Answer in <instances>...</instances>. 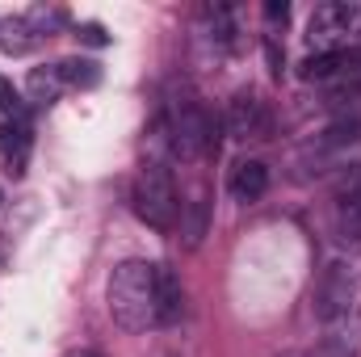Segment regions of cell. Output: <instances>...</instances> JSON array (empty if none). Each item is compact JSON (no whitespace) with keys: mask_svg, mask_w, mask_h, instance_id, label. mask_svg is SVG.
<instances>
[{"mask_svg":"<svg viewBox=\"0 0 361 357\" xmlns=\"http://www.w3.org/2000/svg\"><path fill=\"white\" fill-rule=\"evenodd\" d=\"M227 131L235 139H269L273 118H269V109H265V101L252 97V92H240L231 101V109H227Z\"/></svg>","mask_w":361,"mask_h":357,"instance_id":"cell-6","label":"cell"},{"mask_svg":"<svg viewBox=\"0 0 361 357\" xmlns=\"http://www.w3.org/2000/svg\"><path fill=\"white\" fill-rule=\"evenodd\" d=\"M307 38L315 55H345L361 51V0H328L311 13Z\"/></svg>","mask_w":361,"mask_h":357,"instance_id":"cell-2","label":"cell"},{"mask_svg":"<svg viewBox=\"0 0 361 357\" xmlns=\"http://www.w3.org/2000/svg\"><path fill=\"white\" fill-rule=\"evenodd\" d=\"M59 85H63V76H59V68H34L30 72V101H38V105H51L55 97H59Z\"/></svg>","mask_w":361,"mask_h":357,"instance_id":"cell-11","label":"cell"},{"mask_svg":"<svg viewBox=\"0 0 361 357\" xmlns=\"http://www.w3.org/2000/svg\"><path fill=\"white\" fill-rule=\"evenodd\" d=\"M0 152L8 156V173H21V164H25V152H30V126L21 122V118H13V122H4L0 126Z\"/></svg>","mask_w":361,"mask_h":357,"instance_id":"cell-8","label":"cell"},{"mask_svg":"<svg viewBox=\"0 0 361 357\" xmlns=\"http://www.w3.org/2000/svg\"><path fill=\"white\" fill-rule=\"evenodd\" d=\"M160 307H164V324H173L180 315V307H185V298H180V282L169 273V269H160Z\"/></svg>","mask_w":361,"mask_h":357,"instance_id":"cell-12","label":"cell"},{"mask_svg":"<svg viewBox=\"0 0 361 357\" xmlns=\"http://www.w3.org/2000/svg\"><path fill=\"white\" fill-rule=\"evenodd\" d=\"M341 227L361 240V169L341 185Z\"/></svg>","mask_w":361,"mask_h":357,"instance_id":"cell-9","label":"cell"},{"mask_svg":"<svg viewBox=\"0 0 361 357\" xmlns=\"http://www.w3.org/2000/svg\"><path fill=\"white\" fill-rule=\"evenodd\" d=\"M265 17H269V21H286V17H290V4H286V0H269V4H265Z\"/></svg>","mask_w":361,"mask_h":357,"instance_id":"cell-17","label":"cell"},{"mask_svg":"<svg viewBox=\"0 0 361 357\" xmlns=\"http://www.w3.org/2000/svg\"><path fill=\"white\" fill-rule=\"evenodd\" d=\"M227 185H231V198L235 202H257L269 189V169L261 160H244V164L231 169V181Z\"/></svg>","mask_w":361,"mask_h":357,"instance_id":"cell-7","label":"cell"},{"mask_svg":"<svg viewBox=\"0 0 361 357\" xmlns=\"http://www.w3.org/2000/svg\"><path fill=\"white\" fill-rule=\"evenodd\" d=\"M169 143L180 160H197L219 147V118L202 101H180L169 118Z\"/></svg>","mask_w":361,"mask_h":357,"instance_id":"cell-4","label":"cell"},{"mask_svg":"<svg viewBox=\"0 0 361 357\" xmlns=\"http://www.w3.org/2000/svg\"><path fill=\"white\" fill-rule=\"evenodd\" d=\"M109 315L126 332H147L164 324L160 307V265L122 261L109 277Z\"/></svg>","mask_w":361,"mask_h":357,"instance_id":"cell-1","label":"cell"},{"mask_svg":"<svg viewBox=\"0 0 361 357\" xmlns=\"http://www.w3.org/2000/svg\"><path fill=\"white\" fill-rule=\"evenodd\" d=\"M0 109H4V114H17V109H21V97H17V89H13L8 80H0Z\"/></svg>","mask_w":361,"mask_h":357,"instance_id":"cell-15","label":"cell"},{"mask_svg":"<svg viewBox=\"0 0 361 357\" xmlns=\"http://www.w3.org/2000/svg\"><path fill=\"white\" fill-rule=\"evenodd\" d=\"M353 294H357L353 269L345 265V261H332V265L324 269L319 286H315V315H319L324 324L341 320V315H345V311L353 307Z\"/></svg>","mask_w":361,"mask_h":357,"instance_id":"cell-5","label":"cell"},{"mask_svg":"<svg viewBox=\"0 0 361 357\" xmlns=\"http://www.w3.org/2000/svg\"><path fill=\"white\" fill-rule=\"evenodd\" d=\"M76 38H80V42H89V47H105V42H109L105 25H97V21H89V25H80V30H76Z\"/></svg>","mask_w":361,"mask_h":357,"instance_id":"cell-14","label":"cell"},{"mask_svg":"<svg viewBox=\"0 0 361 357\" xmlns=\"http://www.w3.org/2000/svg\"><path fill=\"white\" fill-rule=\"evenodd\" d=\"M311 357H353V353H349L341 341H324V345H319V349H315Z\"/></svg>","mask_w":361,"mask_h":357,"instance_id":"cell-16","label":"cell"},{"mask_svg":"<svg viewBox=\"0 0 361 357\" xmlns=\"http://www.w3.org/2000/svg\"><path fill=\"white\" fill-rule=\"evenodd\" d=\"M59 76H63V85L92 89V85H101V63H92V59H63L59 63Z\"/></svg>","mask_w":361,"mask_h":357,"instance_id":"cell-10","label":"cell"},{"mask_svg":"<svg viewBox=\"0 0 361 357\" xmlns=\"http://www.w3.org/2000/svg\"><path fill=\"white\" fill-rule=\"evenodd\" d=\"M76 357H97V353H76Z\"/></svg>","mask_w":361,"mask_h":357,"instance_id":"cell-18","label":"cell"},{"mask_svg":"<svg viewBox=\"0 0 361 357\" xmlns=\"http://www.w3.org/2000/svg\"><path fill=\"white\" fill-rule=\"evenodd\" d=\"M206 231V202H189V223H185V244L193 248Z\"/></svg>","mask_w":361,"mask_h":357,"instance_id":"cell-13","label":"cell"},{"mask_svg":"<svg viewBox=\"0 0 361 357\" xmlns=\"http://www.w3.org/2000/svg\"><path fill=\"white\" fill-rule=\"evenodd\" d=\"M135 214L156 231L177 227L180 198H177V185H173V173L164 164H147L139 173V181H135Z\"/></svg>","mask_w":361,"mask_h":357,"instance_id":"cell-3","label":"cell"}]
</instances>
